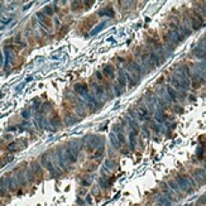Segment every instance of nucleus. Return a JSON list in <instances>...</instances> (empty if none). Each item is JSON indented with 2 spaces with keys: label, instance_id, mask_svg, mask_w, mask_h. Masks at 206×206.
<instances>
[{
  "label": "nucleus",
  "instance_id": "7ed1b4c3",
  "mask_svg": "<svg viewBox=\"0 0 206 206\" xmlns=\"http://www.w3.org/2000/svg\"><path fill=\"white\" fill-rule=\"evenodd\" d=\"M191 177L195 181L196 186H204L206 185V172L204 168H195L191 173Z\"/></svg>",
  "mask_w": 206,
  "mask_h": 206
},
{
  "label": "nucleus",
  "instance_id": "ddd939ff",
  "mask_svg": "<svg viewBox=\"0 0 206 206\" xmlns=\"http://www.w3.org/2000/svg\"><path fill=\"white\" fill-rule=\"evenodd\" d=\"M167 185H168L169 187H171V189H172V191H173V192H174L176 195H177L180 198H183V195H185V193H183L182 191H181L180 186H178V183L174 181V178H173V180H169L168 182H167Z\"/></svg>",
  "mask_w": 206,
  "mask_h": 206
},
{
  "label": "nucleus",
  "instance_id": "6ab92c4d",
  "mask_svg": "<svg viewBox=\"0 0 206 206\" xmlns=\"http://www.w3.org/2000/svg\"><path fill=\"white\" fill-rule=\"evenodd\" d=\"M99 17H109V18H114L115 17V13H114V10H113V8H110V7H105L104 9H101L100 11H99Z\"/></svg>",
  "mask_w": 206,
  "mask_h": 206
},
{
  "label": "nucleus",
  "instance_id": "412c9836",
  "mask_svg": "<svg viewBox=\"0 0 206 206\" xmlns=\"http://www.w3.org/2000/svg\"><path fill=\"white\" fill-rule=\"evenodd\" d=\"M75 91L78 94V95H85L87 92V86L85 83H77V85H75Z\"/></svg>",
  "mask_w": 206,
  "mask_h": 206
},
{
  "label": "nucleus",
  "instance_id": "f257e3e1",
  "mask_svg": "<svg viewBox=\"0 0 206 206\" xmlns=\"http://www.w3.org/2000/svg\"><path fill=\"white\" fill-rule=\"evenodd\" d=\"M174 181L178 183L181 191H182L183 193H189V195H191V193L195 192V189H196V183L195 181H193V178L191 177V176L186 174V176H176L174 177Z\"/></svg>",
  "mask_w": 206,
  "mask_h": 206
},
{
  "label": "nucleus",
  "instance_id": "a878e982",
  "mask_svg": "<svg viewBox=\"0 0 206 206\" xmlns=\"http://www.w3.org/2000/svg\"><path fill=\"white\" fill-rule=\"evenodd\" d=\"M113 91H114V95L115 96H120L123 94V87H120L118 83H115L113 86Z\"/></svg>",
  "mask_w": 206,
  "mask_h": 206
},
{
  "label": "nucleus",
  "instance_id": "1a4fd4ad",
  "mask_svg": "<svg viewBox=\"0 0 206 206\" xmlns=\"http://www.w3.org/2000/svg\"><path fill=\"white\" fill-rule=\"evenodd\" d=\"M113 133L115 135H117V138L119 139V142H120V144H124L125 143V134H124V130H123V126L120 125V124H115L114 125V128H113Z\"/></svg>",
  "mask_w": 206,
  "mask_h": 206
},
{
  "label": "nucleus",
  "instance_id": "f8f14e48",
  "mask_svg": "<svg viewBox=\"0 0 206 206\" xmlns=\"http://www.w3.org/2000/svg\"><path fill=\"white\" fill-rule=\"evenodd\" d=\"M42 163H43V166L48 169V172H50L51 174H57L56 168L53 167L52 162H51V159H50V158H48V156H47V154H43V156H42Z\"/></svg>",
  "mask_w": 206,
  "mask_h": 206
},
{
  "label": "nucleus",
  "instance_id": "5701e85b",
  "mask_svg": "<svg viewBox=\"0 0 206 206\" xmlns=\"http://www.w3.org/2000/svg\"><path fill=\"white\" fill-rule=\"evenodd\" d=\"M154 120L157 123H159V124H163L166 122V115L163 111H156V117H154Z\"/></svg>",
  "mask_w": 206,
  "mask_h": 206
},
{
  "label": "nucleus",
  "instance_id": "0eeeda50",
  "mask_svg": "<svg viewBox=\"0 0 206 206\" xmlns=\"http://www.w3.org/2000/svg\"><path fill=\"white\" fill-rule=\"evenodd\" d=\"M157 96L162 100V102L163 104L166 105V108L167 106H171V104H172V100H171V98H169V95H168V92H167V90L166 89H158V91H157Z\"/></svg>",
  "mask_w": 206,
  "mask_h": 206
},
{
  "label": "nucleus",
  "instance_id": "473e14b6",
  "mask_svg": "<svg viewBox=\"0 0 206 206\" xmlns=\"http://www.w3.org/2000/svg\"><path fill=\"white\" fill-rule=\"evenodd\" d=\"M143 134H144V137H148V134H149V130H148V128H147V126H143Z\"/></svg>",
  "mask_w": 206,
  "mask_h": 206
},
{
  "label": "nucleus",
  "instance_id": "b1692460",
  "mask_svg": "<svg viewBox=\"0 0 206 206\" xmlns=\"http://www.w3.org/2000/svg\"><path fill=\"white\" fill-rule=\"evenodd\" d=\"M18 185H19V182H18L17 177H9V186H8V189L10 191H14L18 187Z\"/></svg>",
  "mask_w": 206,
  "mask_h": 206
},
{
  "label": "nucleus",
  "instance_id": "20e7f679",
  "mask_svg": "<svg viewBox=\"0 0 206 206\" xmlns=\"http://www.w3.org/2000/svg\"><path fill=\"white\" fill-rule=\"evenodd\" d=\"M141 67H142L143 72H150L154 68L152 62H150V59H149V54L143 53L141 56Z\"/></svg>",
  "mask_w": 206,
  "mask_h": 206
},
{
  "label": "nucleus",
  "instance_id": "6e6552de",
  "mask_svg": "<svg viewBox=\"0 0 206 206\" xmlns=\"http://www.w3.org/2000/svg\"><path fill=\"white\" fill-rule=\"evenodd\" d=\"M138 134H139V130H137V129H133V128H129L128 141H129V147H130V149H132V150H133V149H135Z\"/></svg>",
  "mask_w": 206,
  "mask_h": 206
},
{
  "label": "nucleus",
  "instance_id": "c85d7f7f",
  "mask_svg": "<svg viewBox=\"0 0 206 206\" xmlns=\"http://www.w3.org/2000/svg\"><path fill=\"white\" fill-rule=\"evenodd\" d=\"M104 150H105V147H104V145L96 149V153H95V157H96V158H100V157L104 154Z\"/></svg>",
  "mask_w": 206,
  "mask_h": 206
},
{
  "label": "nucleus",
  "instance_id": "dca6fc26",
  "mask_svg": "<svg viewBox=\"0 0 206 206\" xmlns=\"http://www.w3.org/2000/svg\"><path fill=\"white\" fill-rule=\"evenodd\" d=\"M102 72H104V75L109 78H114L115 77V67L113 65H105L104 66V70H102Z\"/></svg>",
  "mask_w": 206,
  "mask_h": 206
},
{
  "label": "nucleus",
  "instance_id": "c9c22d12",
  "mask_svg": "<svg viewBox=\"0 0 206 206\" xmlns=\"http://www.w3.org/2000/svg\"><path fill=\"white\" fill-rule=\"evenodd\" d=\"M204 169H205V172H206V165H205V168H204Z\"/></svg>",
  "mask_w": 206,
  "mask_h": 206
},
{
  "label": "nucleus",
  "instance_id": "aec40b11",
  "mask_svg": "<svg viewBox=\"0 0 206 206\" xmlns=\"http://www.w3.org/2000/svg\"><path fill=\"white\" fill-rule=\"evenodd\" d=\"M156 202L162 205V206H172V201H171V200H168L165 195H163V196H157L156 197Z\"/></svg>",
  "mask_w": 206,
  "mask_h": 206
},
{
  "label": "nucleus",
  "instance_id": "72a5a7b5",
  "mask_svg": "<svg viewBox=\"0 0 206 206\" xmlns=\"http://www.w3.org/2000/svg\"><path fill=\"white\" fill-rule=\"evenodd\" d=\"M77 202H78V204H80V205H83V201H82V200H81V198H78V200H77Z\"/></svg>",
  "mask_w": 206,
  "mask_h": 206
},
{
  "label": "nucleus",
  "instance_id": "2f4dec72",
  "mask_svg": "<svg viewBox=\"0 0 206 206\" xmlns=\"http://www.w3.org/2000/svg\"><path fill=\"white\" fill-rule=\"evenodd\" d=\"M95 76H96V78H98V80H100V81H102V78H104V77H102V75H101V72H96V74H95Z\"/></svg>",
  "mask_w": 206,
  "mask_h": 206
},
{
  "label": "nucleus",
  "instance_id": "f704fd0d",
  "mask_svg": "<svg viewBox=\"0 0 206 206\" xmlns=\"http://www.w3.org/2000/svg\"><path fill=\"white\" fill-rule=\"evenodd\" d=\"M86 201H87L89 204H91V198H90V196H87V198H86Z\"/></svg>",
  "mask_w": 206,
  "mask_h": 206
},
{
  "label": "nucleus",
  "instance_id": "9d476101",
  "mask_svg": "<svg viewBox=\"0 0 206 206\" xmlns=\"http://www.w3.org/2000/svg\"><path fill=\"white\" fill-rule=\"evenodd\" d=\"M149 111H148V109L145 108V106H138L137 109V119L139 120V122H145L147 119H149Z\"/></svg>",
  "mask_w": 206,
  "mask_h": 206
},
{
  "label": "nucleus",
  "instance_id": "4468645a",
  "mask_svg": "<svg viewBox=\"0 0 206 206\" xmlns=\"http://www.w3.org/2000/svg\"><path fill=\"white\" fill-rule=\"evenodd\" d=\"M120 87H125L128 82H126V77H125V70L123 67H120L119 71H118V82H117Z\"/></svg>",
  "mask_w": 206,
  "mask_h": 206
},
{
  "label": "nucleus",
  "instance_id": "39448f33",
  "mask_svg": "<svg viewBox=\"0 0 206 206\" xmlns=\"http://www.w3.org/2000/svg\"><path fill=\"white\" fill-rule=\"evenodd\" d=\"M161 190L163 191V193H165V196H166L168 200H171L172 202H173V201H177V200L180 198V197L172 191V189H171V187H169L166 182H162V183H161Z\"/></svg>",
  "mask_w": 206,
  "mask_h": 206
},
{
  "label": "nucleus",
  "instance_id": "f03ea898",
  "mask_svg": "<svg viewBox=\"0 0 206 206\" xmlns=\"http://www.w3.org/2000/svg\"><path fill=\"white\" fill-rule=\"evenodd\" d=\"M85 142H86V148H89L90 150L98 149V148L102 147L105 143L104 138L101 135H87L85 138Z\"/></svg>",
  "mask_w": 206,
  "mask_h": 206
},
{
  "label": "nucleus",
  "instance_id": "423d86ee",
  "mask_svg": "<svg viewBox=\"0 0 206 206\" xmlns=\"http://www.w3.org/2000/svg\"><path fill=\"white\" fill-rule=\"evenodd\" d=\"M149 59H150V62H152L153 65V67H158V66H161L163 62H165V59H163L158 53H157L153 48H150V51H149Z\"/></svg>",
  "mask_w": 206,
  "mask_h": 206
},
{
  "label": "nucleus",
  "instance_id": "f3484780",
  "mask_svg": "<svg viewBox=\"0 0 206 206\" xmlns=\"http://www.w3.org/2000/svg\"><path fill=\"white\" fill-rule=\"evenodd\" d=\"M166 90H167V92H168V95H169V98H171V100H172V102H177L178 101V94H177V91L171 86V85H167V87H166Z\"/></svg>",
  "mask_w": 206,
  "mask_h": 206
},
{
  "label": "nucleus",
  "instance_id": "a211bd4d",
  "mask_svg": "<svg viewBox=\"0 0 206 206\" xmlns=\"http://www.w3.org/2000/svg\"><path fill=\"white\" fill-rule=\"evenodd\" d=\"M117 167H118V163H117V161H114V159H106L105 163H104V169H106L108 172L117 169Z\"/></svg>",
  "mask_w": 206,
  "mask_h": 206
},
{
  "label": "nucleus",
  "instance_id": "2eb2a0df",
  "mask_svg": "<svg viewBox=\"0 0 206 206\" xmlns=\"http://www.w3.org/2000/svg\"><path fill=\"white\" fill-rule=\"evenodd\" d=\"M192 54L195 56L196 58H200V59H205L206 61V50L200 46H196L195 48L192 50Z\"/></svg>",
  "mask_w": 206,
  "mask_h": 206
},
{
  "label": "nucleus",
  "instance_id": "4be33fe9",
  "mask_svg": "<svg viewBox=\"0 0 206 206\" xmlns=\"http://www.w3.org/2000/svg\"><path fill=\"white\" fill-rule=\"evenodd\" d=\"M110 143L113 144V147H114V148H117V149H120V148H122V144H120L119 139L117 138V135H115L113 132L110 133Z\"/></svg>",
  "mask_w": 206,
  "mask_h": 206
},
{
  "label": "nucleus",
  "instance_id": "9b49d317",
  "mask_svg": "<svg viewBox=\"0 0 206 206\" xmlns=\"http://www.w3.org/2000/svg\"><path fill=\"white\" fill-rule=\"evenodd\" d=\"M91 87H92L95 98H98L99 100L102 99V96H104V94H105V87L102 86V85H100V83H96V82L91 83Z\"/></svg>",
  "mask_w": 206,
  "mask_h": 206
},
{
  "label": "nucleus",
  "instance_id": "393cba45",
  "mask_svg": "<svg viewBox=\"0 0 206 206\" xmlns=\"http://www.w3.org/2000/svg\"><path fill=\"white\" fill-rule=\"evenodd\" d=\"M99 185H100L101 189H108V186H109V183H108V177H105V176H101V177L99 178Z\"/></svg>",
  "mask_w": 206,
  "mask_h": 206
},
{
  "label": "nucleus",
  "instance_id": "c756f323",
  "mask_svg": "<svg viewBox=\"0 0 206 206\" xmlns=\"http://www.w3.org/2000/svg\"><path fill=\"white\" fill-rule=\"evenodd\" d=\"M44 13H46L47 15H53V9H52L51 5H48V7L44 8Z\"/></svg>",
  "mask_w": 206,
  "mask_h": 206
},
{
  "label": "nucleus",
  "instance_id": "cd10ccee",
  "mask_svg": "<svg viewBox=\"0 0 206 206\" xmlns=\"http://www.w3.org/2000/svg\"><path fill=\"white\" fill-rule=\"evenodd\" d=\"M204 150H205V147H202V145H198V148H197V157H198V159H202L204 158Z\"/></svg>",
  "mask_w": 206,
  "mask_h": 206
},
{
  "label": "nucleus",
  "instance_id": "e433bc0d",
  "mask_svg": "<svg viewBox=\"0 0 206 206\" xmlns=\"http://www.w3.org/2000/svg\"><path fill=\"white\" fill-rule=\"evenodd\" d=\"M189 206H193V205H189Z\"/></svg>",
  "mask_w": 206,
  "mask_h": 206
},
{
  "label": "nucleus",
  "instance_id": "bb28decb",
  "mask_svg": "<svg viewBox=\"0 0 206 206\" xmlns=\"http://www.w3.org/2000/svg\"><path fill=\"white\" fill-rule=\"evenodd\" d=\"M204 205H206V192L201 197H198L197 202H196V206H204Z\"/></svg>",
  "mask_w": 206,
  "mask_h": 206
},
{
  "label": "nucleus",
  "instance_id": "7c9ffc66",
  "mask_svg": "<svg viewBox=\"0 0 206 206\" xmlns=\"http://www.w3.org/2000/svg\"><path fill=\"white\" fill-rule=\"evenodd\" d=\"M104 24H105V23H101V24H100V27H99V28H96V29H94L91 34H95V33H98V32L100 31V29H102V28H104Z\"/></svg>",
  "mask_w": 206,
  "mask_h": 206
}]
</instances>
